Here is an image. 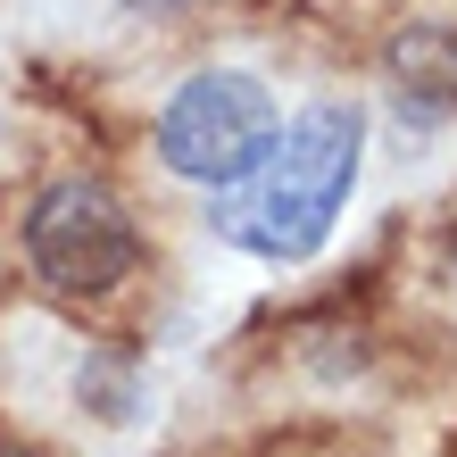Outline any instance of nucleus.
Here are the masks:
<instances>
[{
  "mask_svg": "<svg viewBox=\"0 0 457 457\" xmlns=\"http://www.w3.org/2000/svg\"><path fill=\"white\" fill-rule=\"evenodd\" d=\"M25 266L59 291V300H100L142 266V233L133 208L92 175H59L42 183V200L25 208Z\"/></svg>",
  "mask_w": 457,
  "mask_h": 457,
  "instance_id": "3",
  "label": "nucleus"
},
{
  "mask_svg": "<svg viewBox=\"0 0 457 457\" xmlns=\"http://www.w3.org/2000/svg\"><path fill=\"white\" fill-rule=\"evenodd\" d=\"M125 9H142V17H183L192 0H125Z\"/></svg>",
  "mask_w": 457,
  "mask_h": 457,
  "instance_id": "5",
  "label": "nucleus"
},
{
  "mask_svg": "<svg viewBox=\"0 0 457 457\" xmlns=\"http://www.w3.org/2000/svg\"><path fill=\"white\" fill-rule=\"evenodd\" d=\"M383 75H391V100L408 125L457 117V34L449 25H399L383 50Z\"/></svg>",
  "mask_w": 457,
  "mask_h": 457,
  "instance_id": "4",
  "label": "nucleus"
},
{
  "mask_svg": "<svg viewBox=\"0 0 457 457\" xmlns=\"http://www.w3.org/2000/svg\"><path fill=\"white\" fill-rule=\"evenodd\" d=\"M275 125H283V109H275V92H266L258 75L200 67L192 84H175L167 109H158V158H167V175L225 192V183H241L266 158Z\"/></svg>",
  "mask_w": 457,
  "mask_h": 457,
  "instance_id": "2",
  "label": "nucleus"
},
{
  "mask_svg": "<svg viewBox=\"0 0 457 457\" xmlns=\"http://www.w3.org/2000/svg\"><path fill=\"white\" fill-rule=\"evenodd\" d=\"M358 158H366L358 100H316L291 125H275L266 158L241 183H225L208 225H217V241H233L250 258L300 266V258H316L333 241L341 208H349V183H358Z\"/></svg>",
  "mask_w": 457,
  "mask_h": 457,
  "instance_id": "1",
  "label": "nucleus"
},
{
  "mask_svg": "<svg viewBox=\"0 0 457 457\" xmlns=\"http://www.w3.org/2000/svg\"><path fill=\"white\" fill-rule=\"evenodd\" d=\"M0 457H34V449H17V441H0Z\"/></svg>",
  "mask_w": 457,
  "mask_h": 457,
  "instance_id": "6",
  "label": "nucleus"
},
{
  "mask_svg": "<svg viewBox=\"0 0 457 457\" xmlns=\"http://www.w3.org/2000/svg\"><path fill=\"white\" fill-rule=\"evenodd\" d=\"M449 266H457V233H449Z\"/></svg>",
  "mask_w": 457,
  "mask_h": 457,
  "instance_id": "7",
  "label": "nucleus"
}]
</instances>
